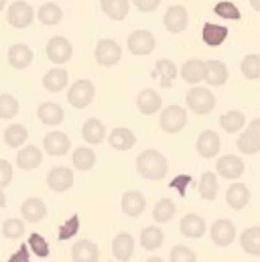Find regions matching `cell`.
Returning a JSON list of instances; mask_svg holds the SVG:
<instances>
[{
	"mask_svg": "<svg viewBox=\"0 0 260 262\" xmlns=\"http://www.w3.org/2000/svg\"><path fill=\"white\" fill-rule=\"evenodd\" d=\"M136 169H138V175L146 181H163L165 175L169 173V163H167L163 152L148 148V150L138 155Z\"/></svg>",
	"mask_w": 260,
	"mask_h": 262,
	"instance_id": "6da1fadb",
	"label": "cell"
},
{
	"mask_svg": "<svg viewBox=\"0 0 260 262\" xmlns=\"http://www.w3.org/2000/svg\"><path fill=\"white\" fill-rule=\"evenodd\" d=\"M185 102H187V108L193 110L197 116H205L215 108V96L207 88H197V85L191 88L185 96Z\"/></svg>",
	"mask_w": 260,
	"mask_h": 262,
	"instance_id": "7a4b0ae2",
	"label": "cell"
},
{
	"mask_svg": "<svg viewBox=\"0 0 260 262\" xmlns=\"http://www.w3.org/2000/svg\"><path fill=\"white\" fill-rule=\"evenodd\" d=\"M159 126L167 134H179L187 126V110H183L181 106H169L161 112L159 118Z\"/></svg>",
	"mask_w": 260,
	"mask_h": 262,
	"instance_id": "3957f363",
	"label": "cell"
},
{
	"mask_svg": "<svg viewBox=\"0 0 260 262\" xmlns=\"http://www.w3.org/2000/svg\"><path fill=\"white\" fill-rule=\"evenodd\" d=\"M94 96H96V88H94V83H92L90 79H77V81L69 88L67 102H69L73 108L81 110V108H85V106L92 104Z\"/></svg>",
	"mask_w": 260,
	"mask_h": 262,
	"instance_id": "277c9868",
	"label": "cell"
},
{
	"mask_svg": "<svg viewBox=\"0 0 260 262\" xmlns=\"http://www.w3.org/2000/svg\"><path fill=\"white\" fill-rule=\"evenodd\" d=\"M33 18H35L33 6H31L29 2H25V0L12 2V4L8 6V10H6V23H8L10 27H14V29H25V27H29V25L33 23Z\"/></svg>",
	"mask_w": 260,
	"mask_h": 262,
	"instance_id": "5b68a950",
	"label": "cell"
},
{
	"mask_svg": "<svg viewBox=\"0 0 260 262\" xmlns=\"http://www.w3.org/2000/svg\"><path fill=\"white\" fill-rule=\"evenodd\" d=\"M94 55H96V61L102 67H112L122 59V47L112 39H100Z\"/></svg>",
	"mask_w": 260,
	"mask_h": 262,
	"instance_id": "8992f818",
	"label": "cell"
},
{
	"mask_svg": "<svg viewBox=\"0 0 260 262\" xmlns=\"http://www.w3.org/2000/svg\"><path fill=\"white\" fill-rule=\"evenodd\" d=\"M187 23H189V12L183 4H173L165 10V16H163V25L169 33L173 35H179L187 29Z\"/></svg>",
	"mask_w": 260,
	"mask_h": 262,
	"instance_id": "52a82bcc",
	"label": "cell"
},
{
	"mask_svg": "<svg viewBox=\"0 0 260 262\" xmlns=\"http://www.w3.org/2000/svg\"><path fill=\"white\" fill-rule=\"evenodd\" d=\"M126 45H128V51L132 55L142 57V55H150L155 51L157 41H155V35L150 31H134V33H130Z\"/></svg>",
	"mask_w": 260,
	"mask_h": 262,
	"instance_id": "ba28073f",
	"label": "cell"
},
{
	"mask_svg": "<svg viewBox=\"0 0 260 262\" xmlns=\"http://www.w3.org/2000/svg\"><path fill=\"white\" fill-rule=\"evenodd\" d=\"M211 240H213V244L220 246V248L230 246V244L236 240V226H234V222L228 220V217L215 220L213 226H211Z\"/></svg>",
	"mask_w": 260,
	"mask_h": 262,
	"instance_id": "9c48e42d",
	"label": "cell"
},
{
	"mask_svg": "<svg viewBox=\"0 0 260 262\" xmlns=\"http://www.w3.org/2000/svg\"><path fill=\"white\" fill-rule=\"evenodd\" d=\"M73 55V47L65 37H51L47 43V57L49 61H53L55 66L67 63Z\"/></svg>",
	"mask_w": 260,
	"mask_h": 262,
	"instance_id": "30bf717a",
	"label": "cell"
},
{
	"mask_svg": "<svg viewBox=\"0 0 260 262\" xmlns=\"http://www.w3.org/2000/svg\"><path fill=\"white\" fill-rule=\"evenodd\" d=\"M215 171L224 177V179H240L244 175V161L236 155H226L220 157L215 163Z\"/></svg>",
	"mask_w": 260,
	"mask_h": 262,
	"instance_id": "8fae6325",
	"label": "cell"
},
{
	"mask_svg": "<svg viewBox=\"0 0 260 262\" xmlns=\"http://www.w3.org/2000/svg\"><path fill=\"white\" fill-rule=\"evenodd\" d=\"M43 148L51 157H65L69 152V148H71V140H69V136L65 132L53 130L43 138Z\"/></svg>",
	"mask_w": 260,
	"mask_h": 262,
	"instance_id": "7c38bea8",
	"label": "cell"
},
{
	"mask_svg": "<svg viewBox=\"0 0 260 262\" xmlns=\"http://www.w3.org/2000/svg\"><path fill=\"white\" fill-rule=\"evenodd\" d=\"M47 185L55 193H65L67 189L73 187V171L67 167H55L47 175Z\"/></svg>",
	"mask_w": 260,
	"mask_h": 262,
	"instance_id": "4fadbf2b",
	"label": "cell"
},
{
	"mask_svg": "<svg viewBox=\"0 0 260 262\" xmlns=\"http://www.w3.org/2000/svg\"><path fill=\"white\" fill-rule=\"evenodd\" d=\"M222 148V138L218 136V132L213 130H203L197 136V152L203 159H213L218 157Z\"/></svg>",
	"mask_w": 260,
	"mask_h": 262,
	"instance_id": "5bb4252c",
	"label": "cell"
},
{
	"mask_svg": "<svg viewBox=\"0 0 260 262\" xmlns=\"http://www.w3.org/2000/svg\"><path fill=\"white\" fill-rule=\"evenodd\" d=\"M41 163H43V152H41V148L35 146V144H29V146L20 148L18 155H16V167L23 169V171H33V169H37Z\"/></svg>",
	"mask_w": 260,
	"mask_h": 262,
	"instance_id": "9a60e30c",
	"label": "cell"
},
{
	"mask_svg": "<svg viewBox=\"0 0 260 262\" xmlns=\"http://www.w3.org/2000/svg\"><path fill=\"white\" fill-rule=\"evenodd\" d=\"M161 104H163L161 94L155 92V90H150V88L142 90V92L136 96V106H138V110H140L144 116H153L155 112H159V110H161Z\"/></svg>",
	"mask_w": 260,
	"mask_h": 262,
	"instance_id": "2e32d148",
	"label": "cell"
},
{
	"mask_svg": "<svg viewBox=\"0 0 260 262\" xmlns=\"http://www.w3.org/2000/svg\"><path fill=\"white\" fill-rule=\"evenodd\" d=\"M134 254V238L128 232L116 234V238L112 240V256L118 262H126Z\"/></svg>",
	"mask_w": 260,
	"mask_h": 262,
	"instance_id": "e0dca14e",
	"label": "cell"
},
{
	"mask_svg": "<svg viewBox=\"0 0 260 262\" xmlns=\"http://www.w3.org/2000/svg\"><path fill=\"white\" fill-rule=\"evenodd\" d=\"M203 81H205L207 85H213V88L226 85V81H228V67L224 66L222 61H218V59L205 61V73H203Z\"/></svg>",
	"mask_w": 260,
	"mask_h": 262,
	"instance_id": "ac0fdd59",
	"label": "cell"
},
{
	"mask_svg": "<svg viewBox=\"0 0 260 262\" xmlns=\"http://www.w3.org/2000/svg\"><path fill=\"white\" fill-rule=\"evenodd\" d=\"M71 260L73 262H98L100 260V250L94 242L90 240H77L71 248Z\"/></svg>",
	"mask_w": 260,
	"mask_h": 262,
	"instance_id": "d6986e66",
	"label": "cell"
},
{
	"mask_svg": "<svg viewBox=\"0 0 260 262\" xmlns=\"http://www.w3.org/2000/svg\"><path fill=\"white\" fill-rule=\"evenodd\" d=\"M20 215H23L25 222H29V224H37V222L45 220V215H47V207H45V203H43L41 199L31 197V199L23 201V205H20Z\"/></svg>",
	"mask_w": 260,
	"mask_h": 262,
	"instance_id": "ffe728a7",
	"label": "cell"
},
{
	"mask_svg": "<svg viewBox=\"0 0 260 262\" xmlns=\"http://www.w3.org/2000/svg\"><path fill=\"white\" fill-rule=\"evenodd\" d=\"M179 228H181V234L185 238L197 240V238H201L205 234V220L201 215H197V213H187V215L181 217Z\"/></svg>",
	"mask_w": 260,
	"mask_h": 262,
	"instance_id": "44dd1931",
	"label": "cell"
},
{
	"mask_svg": "<svg viewBox=\"0 0 260 262\" xmlns=\"http://www.w3.org/2000/svg\"><path fill=\"white\" fill-rule=\"evenodd\" d=\"M250 201V189L244 185V183H232L226 191V203L232 207V209H244Z\"/></svg>",
	"mask_w": 260,
	"mask_h": 262,
	"instance_id": "7402d4cb",
	"label": "cell"
},
{
	"mask_svg": "<svg viewBox=\"0 0 260 262\" xmlns=\"http://www.w3.org/2000/svg\"><path fill=\"white\" fill-rule=\"evenodd\" d=\"M201 39L207 47H220L228 39V27H222L215 23H205L201 29Z\"/></svg>",
	"mask_w": 260,
	"mask_h": 262,
	"instance_id": "603a6c76",
	"label": "cell"
},
{
	"mask_svg": "<svg viewBox=\"0 0 260 262\" xmlns=\"http://www.w3.org/2000/svg\"><path fill=\"white\" fill-rule=\"evenodd\" d=\"M33 61V51L25 43H16L8 49V63L14 69H27Z\"/></svg>",
	"mask_w": 260,
	"mask_h": 262,
	"instance_id": "cb8c5ba5",
	"label": "cell"
},
{
	"mask_svg": "<svg viewBox=\"0 0 260 262\" xmlns=\"http://www.w3.org/2000/svg\"><path fill=\"white\" fill-rule=\"evenodd\" d=\"M122 211L128 215V217H138L142 215L144 207H146V199L140 191H126L122 195Z\"/></svg>",
	"mask_w": 260,
	"mask_h": 262,
	"instance_id": "d4e9b609",
	"label": "cell"
},
{
	"mask_svg": "<svg viewBox=\"0 0 260 262\" xmlns=\"http://www.w3.org/2000/svg\"><path fill=\"white\" fill-rule=\"evenodd\" d=\"M37 116L43 124L47 126H57L61 120H63V108L55 102H43L37 110Z\"/></svg>",
	"mask_w": 260,
	"mask_h": 262,
	"instance_id": "484cf974",
	"label": "cell"
},
{
	"mask_svg": "<svg viewBox=\"0 0 260 262\" xmlns=\"http://www.w3.org/2000/svg\"><path fill=\"white\" fill-rule=\"evenodd\" d=\"M81 136L85 142L90 144H102L104 138H106V126L102 120L98 118H90L83 122V128H81Z\"/></svg>",
	"mask_w": 260,
	"mask_h": 262,
	"instance_id": "4316f807",
	"label": "cell"
},
{
	"mask_svg": "<svg viewBox=\"0 0 260 262\" xmlns=\"http://www.w3.org/2000/svg\"><path fill=\"white\" fill-rule=\"evenodd\" d=\"M67 81H69V73H67L65 69H61V67L49 69V71L45 73V77H43L45 90H47V92H53V94L65 90V88H67Z\"/></svg>",
	"mask_w": 260,
	"mask_h": 262,
	"instance_id": "83f0119b",
	"label": "cell"
},
{
	"mask_svg": "<svg viewBox=\"0 0 260 262\" xmlns=\"http://www.w3.org/2000/svg\"><path fill=\"white\" fill-rule=\"evenodd\" d=\"M108 142L114 150H130L136 144V136L130 128H114L108 136Z\"/></svg>",
	"mask_w": 260,
	"mask_h": 262,
	"instance_id": "f1b7e54d",
	"label": "cell"
},
{
	"mask_svg": "<svg viewBox=\"0 0 260 262\" xmlns=\"http://www.w3.org/2000/svg\"><path fill=\"white\" fill-rule=\"evenodd\" d=\"M240 244H242V250L250 256H260V226H252V228H246L242 234H240Z\"/></svg>",
	"mask_w": 260,
	"mask_h": 262,
	"instance_id": "f546056e",
	"label": "cell"
},
{
	"mask_svg": "<svg viewBox=\"0 0 260 262\" xmlns=\"http://www.w3.org/2000/svg\"><path fill=\"white\" fill-rule=\"evenodd\" d=\"M100 6H102V12L112 20H124L130 10L128 0H102Z\"/></svg>",
	"mask_w": 260,
	"mask_h": 262,
	"instance_id": "4dcf8cb0",
	"label": "cell"
},
{
	"mask_svg": "<svg viewBox=\"0 0 260 262\" xmlns=\"http://www.w3.org/2000/svg\"><path fill=\"white\" fill-rule=\"evenodd\" d=\"M163 242H165V234H163V230L159 226H148L140 234V246L144 250H150V252L159 250L163 246Z\"/></svg>",
	"mask_w": 260,
	"mask_h": 262,
	"instance_id": "1f68e13d",
	"label": "cell"
},
{
	"mask_svg": "<svg viewBox=\"0 0 260 262\" xmlns=\"http://www.w3.org/2000/svg\"><path fill=\"white\" fill-rule=\"evenodd\" d=\"M203 73H205V61H201V59H189V61H185L183 67H181V77H183V81L185 83H199L201 79H203Z\"/></svg>",
	"mask_w": 260,
	"mask_h": 262,
	"instance_id": "d6a6232c",
	"label": "cell"
},
{
	"mask_svg": "<svg viewBox=\"0 0 260 262\" xmlns=\"http://www.w3.org/2000/svg\"><path fill=\"white\" fill-rule=\"evenodd\" d=\"M71 163L79 171H90L96 165V152L90 146H77L71 155Z\"/></svg>",
	"mask_w": 260,
	"mask_h": 262,
	"instance_id": "836d02e7",
	"label": "cell"
},
{
	"mask_svg": "<svg viewBox=\"0 0 260 262\" xmlns=\"http://www.w3.org/2000/svg\"><path fill=\"white\" fill-rule=\"evenodd\" d=\"M37 16H39V20H41L43 25L53 27V25H59V23H61V18H63V10H61V6L55 4V2H45V4L39 8Z\"/></svg>",
	"mask_w": 260,
	"mask_h": 262,
	"instance_id": "e575fe53",
	"label": "cell"
},
{
	"mask_svg": "<svg viewBox=\"0 0 260 262\" xmlns=\"http://www.w3.org/2000/svg\"><path fill=\"white\" fill-rule=\"evenodd\" d=\"M220 124H222V128L226 132L234 134V132H240L246 126V116H244V112H240V110H230V112L222 114Z\"/></svg>",
	"mask_w": 260,
	"mask_h": 262,
	"instance_id": "d590c367",
	"label": "cell"
},
{
	"mask_svg": "<svg viewBox=\"0 0 260 262\" xmlns=\"http://www.w3.org/2000/svg\"><path fill=\"white\" fill-rule=\"evenodd\" d=\"M175 211H177V207H175V203L171 199H167V197L165 199H159L155 203V207H153V220L159 222V224L171 222V217L175 215Z\"/></svg>",
	"mask_w": 260,
	"mask_h": 262,
	"instance_id": "8d00e7d4",
	"label": "cell"
},
{
	"mask_svg": "<svg viewBox=\"0 0 260 262\" xmlns=\"http://www.w3.org/2000/svg\"><path fill=\"white\" fill-rule=\"evenodd\" d=\"M199 195L205 201H213L218 197V177L211 171H205L199 181Z\"/></svg>",
	"mask_w": 260,
	"mask_h": 262,
	"instance_id": "74e56055",
	"label": "cell"
},
{
	"mask_svg": "<svg viewBox=\"0 0 260 262\" xmlns=\"http://www.w3.org/2000/svg\"><path fill=\"white\" fill-rule=\"evenodd\" d=\"M4 142L10 146V148H18L20 144H25L27 142V138H29V130L23 126V124H12V126H8L6 130H4Z\"/></svg>",
	"mask_w": 260,
	"mask_h": 262,
	"instance_id": "f35d334b",
	"label": "cell"
},
{
	"mask_svg": "<svg viewBox=\"0 0 260 262\" xmlns=\"http://www.w3.org/2000/svg\"><path fill=\"white\" fill-rule=\"evenodd\" d=\"M236 144H238V150L244 152V155H256V152H260V136H256L254 132L248 130V128L238 136Z\"/></svg>",
	"mask_w": 260,
	"mask_h": 262,
	"instance_id": "ab89813d",
	"label": "cell"
},
{
	"mask_svg": "<svg viewBox=\"0 0 260 262\" xmlns=\"http://www.w3.org/2000/svg\"><path fill=\"white\" fill-rule=\"evenodd\" d=\"M155 71L161 77V85L163 88H171L173 79L177 77V67L171 59H159L157 66H155Z\"/></svg>",
	"mask_w": 260,
	"mask_h": 262,
	"instance_id": "60d3db41",
	"label": "cell"
},
{
	"mask_svg": "<svg viewBox=\"0 0 260 262\" xmlns=\"http://www.w3.org/2000/svg\"><path fill=\"white\" fill-rule=\"evenodd\" d=\"M0 226H2L4 238H8V240H18V238L25 236V222H20V220H16V217L4 220Z\"/></svg>",
	"mask_w": 260,
	"mask_h": 262,
	"instance_id": "b9f144b4",
	"label": "cell"
},
{
	"mask_svg": "<svg viewBox=\"0 0 260 262\" xmlns=\"http://www.w3.org/2000/svg\"><path fill=\"white\" fill-rule=\"evenodd\" d=\"M242 75L246 79H258L260 77V55L256 53H248L244 59H242Z\"/></svg>",
	"mask_w": 260,
	"mask_h": 262,
	"instance_id": "7bdbcfd3",
	"label": "cell"
},
{
	"mask_svg": "<svg viewBox=\"0 0 260 262\" xmlns=\"http://www.w3.org/2000/svg\"><path fill=\"white\" fill-rule=\"evenodd\" d=\"M18 114V102L10 94H0V118L8 120Z\"/></svg>",
	"mask_w": 260,
	"mask_h": 262,
	"instance_id": "ee69618b",
	"label": "cell"
},
{
	"mask_svg": "<svg viewBox=\"0 0 260 262\" xmlns=\"http://www.w3.org/2000/svg\"><path fill=\"white\" fill-rule=\"evenodd\" d=\"M213 12H215L218 16H222V18H228V20H238V18H242V12H240V8H238L234 2H218V4L213 6Z\"/></svg>",
	"mask_w": 260,
	"mask_h": 262,
	"instance_id": "f6af8a7d",
	"label": "cell"
},
{
	"mask_svg": "<svg viewBox=\"0 0 260 262\" xmlns=\"http://www.w3.org/2000/svg\"><path fill=\"white\" fill-rule=\"evenodd\" d=\"M29 246L35 252V256H39V258H47L49 256V244L41 234H31L29 236Z\"/></svg>",
	"mask_w": 260,
	"mask_h": 262,
	"instance_id": "bcb514c9",
	"label": "cell"
},
{
	"mask_svg": "<svg viewBox=\"0 0 260 262\" xmlns=\"http://www.w3.org/2000/svg\"><path fill=\"white\" fill-rule=\"evenodd\" d=\"M169 260L171 262H195L197 256H195L193 250L187 248V246H175V248L171 250V254H169Z\"/></svg>",
	"mask_w": 260,
	"mask_h": 262,
	"instance_id": "7dc6e473",
	"label": "cell"
},
{
	"mask_svg": "<svg viewBox=\"0 0 260 262\" xmlns=\"http://www.w3.org/2000/svg\"><path fill=\"white\" fill-rule=\"evenodd\" d=\"M77 230H79V217L73 215V217H69L63 226L59 228L57 238H59V240H71V238L77 234Z\"/></svg>",
	"mask_w": 260,
	"mask_h": 262,
	"instance_id": "c3c4849f",
	"label": "cell"
},
{
	"mask_svg": "<svg viewBox=\"0 0 260 262\" xmlns=\"http://www.w3.org/2000/svg\"><path fill=\"white\" fill-rule=\"evenodd\" d=\"M12 181V167L8 161H0V187H6Z\"/></svg>",
	"mask_w": 260,
	"mask_h": 262,
	"instance_id": "681fc988",
	"label": "cell"
},
{
	"mask_svg": "<svg viewBox=\"0 0 260 262\" xmlns=\"http://www.w3.org/2000/svg\"><path fill=\"white\" fill-rule=\"evenodd\" d=\"M132 4L140 10V12H153L159 8L161 0H132Z\"/></svg>",
	"mask_w": 260,
	"mask_h": 262,
	"instance_id": "f907efd6",
	"label": "cell"
},
{
	"mask_svg": "<svg viewBox=\"0 0 260 262\" xmlns=\"http://www.w3.org/2000/svg\"><path fill=\"white\" fill-rule=\"evenodd\" d=\"M189 183H191V177H189V175H179L177 179H173V181H171V187H173V189H177L181 197H185V187H187Z\"/></svg>",
	"mask_w": 260,
	"mask_h": 262,
	"instance_id": "816d5d0a",
	"label": "cell"
},
{
	"mask_svg": "<svg viewBox=\"0 0 260 262\" xmlns=\"http://www.w3.org/2000/svg\"><path fill=\"white\" fill-rule=\"evenodd\" d=\"M8 262H29V248L23 244V246L18 248V252L8 258Z\"/></svg>",
	"mask_w": 260,
	"mask_h": 262,
	"instance_id": "f5cc1de1",
	"label": "cell"
},
{
	"mask_svg": "<svg viewBox=\"0 0 260 262\" xmlns=\"http://www.w3.org/2000/svg\"><path fill=\"white\" fill-rule=\"evenodd\" d=\"M248 130H252L256 136H260V118H254L252 122H250V126H248Z\"/></svg>",
	"mask_w": 260,
	"mask_h": 262,
	"instance_id": "db71d44e",
	"label": "cell"
},
{
	"mask_svg": "<svg viewBox=\"0 0 260 262\" xmlns=\"http://www.w3.org/2000/svg\"><path fill=\"white\" fill-rule=\"evenodd\" d=\"M4 205H6V195H4V191L0 187V207H4Z\"/></svg>",
	"mask_w": 260,
	"mask_h": 262,
	"instance_id": "11a10c76",
	"label": "cell"
},
{
	"mask_svg": "<svg viewBox=\"0 0 260 262\" xmlns=\"http://www.w3.org/2000/svg\"><path fill=\"white\" fill-rule=\"evenodd\" d=\"M250 6H252L254 10H258V12H260V0H250Z\"/></svg>",
	"mask_w": 260,
	"mask_h": 262,
	"instance_id": "9f6ffc18",
	"label": "cell"
},
{
	"mask_svg": "<svg viewBox=\"0 0 260 262\" xmlns=\"http://www.w3.org/2000/svg\"><path fill=\"white\" fill-rule=\"evenodd\" d=\"M4 6H6V0H0V10H4Z\"/></svg>",
	"mask_w": 260,
	"mask_h": 262,
	"instance_id": "6f0895ef",
	"label": "cell"
}]
</instances>
